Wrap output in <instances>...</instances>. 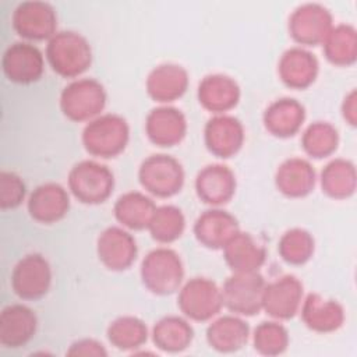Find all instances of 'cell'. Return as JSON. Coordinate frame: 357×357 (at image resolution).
I'll use <instances>...</instances> for the list:
<instances>
[{
    "label": "cell",
    "mask_w": 357,
    "mask_h": 357,
    "mask_svg": "<svg viewBox=\"0 0 357 357\" xmlns=\"http://www.w3.org/2000/svg\"><path fill=\"white\" fill-rule=\"evenodd\" d=\"M45 57L57 75L77 78L91 67L92 47L79 32L57 31L47 40Z\"/></svg>",
    "instance_id": "1"
},
{
    "label": "cell",
    "mask_w": 357,
    "mask_h": 357,
    "mask_svg": "<svg viewBox=\"0 0 357 357\" xmlns=\"http://www.w3.org/2000/svg\"><path fill=\"white\" fill-rule=\"evenodd\" d=\"M85 151L96 158L110 159L119 156L128 145L130 126L116 113H105L88 121L81 135Z\"/></svg>",
    "instance_id": "2"
},
{
    "label": "cell",
    "mask_w": 357,
    "mask_h": 357,
    "mask_svg": "<svg viewBox=\"0 0 357 357\" xmlns=\"http://www.w3.org/2000/svg\"><path fill=\"white\" fill-rule=\"evenodd\" d=\"M141 282L156 296H170L184 283V265L180 255L169 247L151 250L139 266Z\"/></svg>",
    "instance_id": "3"
},
{
    "label": "cell",
    "mask_w": 357,
    "mask_h": 357,
    "mask_svg": "<svg viewBox=\"0 0 357 357\" xmlns=\"http://www.w3.org/2000/svg\"><path fill=\"white\" fill-rule=\"evenodd\" d=\"M105 86L95 78H78L66 85L60 93V110L71 121H91L106 106Z\"/></svg>",
    "instance_id": "4"
},
{
    "label": "cell",
    "mask_w": 357,
    "mask_h": 357,
    "mask_svg": "<svg viewBox=\"0 0 357 357\" xmlns=\"http://www.w3.org/2000/svg\"><path fill=\"white\" fill-rule=\"evenodd\" d=\"M70 192L82 204L98 205L109 199L114 190V174L96 160H81L68 172Z\"/></svg>",
    "instance_id": "5"
},
{
    "label": "cell",
    "mask_w": 357,
    "mask_h": 357,
    "mask_svg": "<svg viewBox=\"0 0 357 357\" xmlns=\"http://www.w3.org/2000/svg\"><path fill=\"white\" fill-rule=\"evenodd\" d=\"M184 180L185 173L183 165L167 153L149 155L138 169L141 187L158 198H170L178 194L184 185Z\"/></svg>",
    "instance_id": "6"
},
{
    "label": "cell",
    "mask_w": 357,
    "mask_h": 357,
    "mask_svg": "<svg viewBox=\"0 0 357 357\" xmlns=\"http://www.w3.org/2000/svg\"><path fill=\"white\" fill-rule=\"evenodd\" d=\"M177 307L187 319L195 322L211 321L223 308L222 290L212 279L191 278L178 289Z\"/></svg>",
    "instance_id": "7"
},
{
    "label": "cell",
    "mask_w": 357,
    "mask_h": 357,
    "mask_svg": "<svg viewBox=\"0 0 357 357\" xmlns=\"http://www.w3.org/2000/svg\"><path fill=\"white\" fill-rule=\"evenodd\" d=\"M264 276L257 272H233L220 287L223 307L240 317H252L262 310Z\"/></svg>",
    "instance_id": "8"
},
{
    "label": "cell",
    "mask_w": 357,
    "mask_h": 357,
    "mask_svg": "<svg viewBox=\"0 0 357 357\" xmlns=\"http://www.w3.org/2000/svg\"><path fill=\"white\" fill-rule=\"evenodd\" d=\"M331 11L319 3H304L289 17V35L301 47L322 45L333 28Z\"/></svg>",
    "instance_id": "9"
},
{
    "label": "cell",
    "mask_w": 357,
    "mask_h": 357,
    "mask_svg": "<svg viewBox=\"0 0 357 357\" xmlns=\"http://www.w3.org/2000/svg\"><path fill=\"white\" fill-rule=\"evenodd\" d=\"M52 284V268L39 252L24 255L13 268L11 289L21 300L36 301L45 297Z\"/></svg>",
    "instance_id": "10"
},
{
    "label": "cell",
    "mask_w": 357,
    "mask_h": 357,
    "mask_svg": "<svg viewBox=\"0 0 357 357\" xmlns=\"http://www.w3.org/2000/svg\"><path fill=\"white\" fill-rule=\"evenodd\" d=\"M11 24L26 40H49L57 32V13L50 3L28 0L15 7Z\"/></svg>",
    "instance_id": "11"
},
{
    "label": "cell",
    "mask_w": 357,
    "mask_h": 357,
    "mask_svg": "<svg viewBox=\"0 0 357 357\" xmlns=\"http://www.w3.org/2000/svg\"><path fill=\"white\" fill-rule=\"evenodd\" d=\"M304 286L294 275H283L265 284L262 310L276 321L291 319L301 307Z\"/></svg>",
    "instance_id": "12"
},
{
    "label": "cell",
    "mask_w": 357,
    "mask_h": 357,
    "mask_svg": "<svg viewBox=\"0 0 357 357\" xmlns=\"http://www.w3.org/2000/svg\"><path fill=\"white\" fill-rule=\"evenodd\" d=\"M1 68L8 81L32 84L43 75L45 56L38 46L29 42H15L4 50Z\"/></svg>",
    "instance_id": "13"
},
{
    "label": "cell",
    "mask_w": 357,
    "mask_h": 357,
    "mask_svg": "<svg viewBox=\"0 0 357 357\" xmlns=\"http://www.w3.org/2000/svg\"><path fill=\"white\" fill-rule=\"evenodd\" d=\"M245 139L243 123L231 114H215L204 128V144L216 158L229 159L240 152Z\"/></svg>",
    "instance_id": "14"
},
{
    "label": "cell",
    "mask_w": 357,
    "mask_h": 357,
    "mask_svg": "<svg viewBox=\"0 0 357 357\" xmlns=\"http://www.w3.org/2000/svg\"><path fill=\"white\" fill-rule=\"evenodd\" d=\"M96 254L105 268L121 272L134 264L138 247L134 236L123 226H109L96 240Z\"/></svg>",
    "instance_id": "15"
},
{
    "label": "cell",
    "mask_w": 357,
    "mask_h": 357,
    "mask_svg": "<svg viewBox=\"0 0 357 357\" xmlns=\"http://www.w3.org/2000/svg\"><path fill=\"white\" fill-rule=\"evenodd\" d=\"M187 128L184 113L174 106L153 107L145 117V134L153 145L160 148L178 145L184 139Z\"/></svg>",
    "instance_id": "16"
},
{
    "label": "cell",
    "mask_w": 357,
    "mask_h": 357,
    "mask_svg": "<svg viewBox=\"0 0 357 357\" xmlns=\"http://www.w3.org/2000/svg\"><path fill=\"white\" fill-rule=\"evenodd\" d=\"M197 197L206 205L222 206L231 201L236 194L237 180L234 172L222 163L202 167L195 177Z\"/></svg>",
    "instance_id": "17"
},
{
    "label": "cell",
    "mask_w": 357,
    "mask_h": 357,
    "mask_svg": "<svg viewBox=\"0 0 357 357\" xmlns=\"http://www.w3.org/2000/svg\"><path fill=\"white\" fill-rule=\"evenodd\" d=\"M238 230L240 226L236 216L220 206L204 211L192 227L197 241L209 250H222Z\"/></svg>",
    "instance_id": "18"
},
{
    "label": "cell",
    "mask_w": 357,
    "mask_h": 357,
    "mask_svg": "<svg viewBox=\"0 0 357 357\" xmlns=\"http://www.w3.org/2000/svg\"><path fill=\"white\" fill-rule=\"evenodd\" d=\"M319 73V61L314 53L301 46L284 50L278 63V75L290 89H307Z\"/></svg>",
    "instance_id": "19"
},
{
    "label": "cell",
    "mask_w": 357,
    "mask_h": 357,
    "mask_svg": "<svg viewBox=\"0 0 357 357\" xmlns=\"http://www.w3.org/2000/svg\"><path fill=\"white\" fill-rule=\"evenodd\" d=\"M197 98L205 110L213 114H225L238 105L241 89L230 75L209 74L199 81Z\"/></svg>",
    "instance_id": "20"
},
{
    "label": "cell",
    "mask_w": 357,
    "mask_h": 357,
    "mask_svg": "<svg viewBox=\"0 0 357 357\" xmlns=\"http://www.w3.org/2000/svg\"><path fill=\"white\" fill-rule=\"evenodd\" d=\"M26 206L35 222L42 225L57 223L68 213L70 195L59 183H43L31 192Z\"/></svg>",
    "instance_id": "21"
},
{
    "label": "cell",
    "mask_w": 357,
    "mask_h": 357,
    "mask_svg": "<svg viewBox=\"0 0 357 357\" xmlns=\"http://www.w3.org/2000/svg\"><path fill=\"white\" fill-rule=\"evenodd\" d=\"M190 77L187 70L174 63H163L153 67L145 81L148 96L162 105L180 99L188 89Z\"/></svg>",
    "instance_id": "22"
},
{
    "label": "cell",
    "mask_w": 357,
    "mask_h": 357,
    "mask_svg": "<svg viewBox=\"0 0 357 357\" xmlns=\"http://www.w3.org/2000/svg\"><path fill=\"white\" fill-rule=\"evenodd\" d=\"M301 321L317 333H332L340 329L346 319L343 305L332 298H325L318 293H308L300 307Z\"/></svg>",
    "instance_id": "23"
},
{
    "label": "cell",
    "mask_w": 357,
    "mask_h": 357,
    "mask_svg": "<svg viewBox=\"0 0 357 357\" xmlns=\"http://www.w3.org/2000/svg\"><path fill=\"white\" fill-rule=\"evenodd\" d=\"M38 318L24 304H10L0 314V343L8 349L25 346L36 333Z\"/></svg>",
    "instance_id": "24"
},
{
    "label": "cell",
    "mask_w": 357,
    "mask_h": 357,
    "mask_svg": "<svg viewBox=\"0 0 357 357\" xmlns=\"http://www.w3.org/2000/svg\"><path fill=\"white\" fill-rule=\"evenodd\" d=\"M317 173L310 160L289 158L283 160L275 173V185L287 198H304L314 190Z\"/></svg>",
    "instance_id": "25"
},
{
    "label": "cell",
    "mask_w": 357,
    "mask_h": 357,
    "mask_svg": "<svg viewBox=\"0 0 357 357\" xmlns=\"http://www.w3.org/2000/svg\"><path fill=\"white\" fill-rule=\"evenodd\" d=\"M305 121V107L294 98L273 100L262 114L265 130L278 138L296 135Z\"/></svg>",
    "instance_id": "26"
},
{
    "label": "cell",
    "mask_w": 357,
    "mask_h": 357,
    "mask_svg": "<svg viewBox=\"0 0 357 357\" xmlns=\"http://www.w3.org/2000/svg\"><path fill=\"white\" fill-rule=\"evenodd\" d=\"M222 250L225 262L231 272H257L266 259L265 247L252 234L241 230Z\"/></svg>",
    "instance_id": "27"
},
{
    "label": "cell",
    "mask_w": 357,
    "mask_h": 357,
    "mask_svg": "<svg viewBox=\"0 0 357 357\" xmlns=\"http://www.w3.org/2000/svg\"><path fill=\"white\" fill-rule=\"evenodd\" d=\"M206 342L218 353H234L241 350L250 339V325L236 314H227L213 319L206 328Z\"/></svg>",
    "instance_id": "28"
},
{
    "label": "cell",
    "mask_w": 357,
    "mask_h": 357,
    "mask_svg": "<svg viewBox=\"0 0 357 357\" xmlns=\"http://www.w3.org/2000/svg\"><path fill=\"white\" fill-rule=\"evenodd\" d=\"M156 209L153 199L141 191H127L121 194L113 206L116 220L128 230H144Z\"/></svg>",
    "instance_id": "29"
},
{
    "label": "cell",
    "mask_w": 357,
    "mask_h": 357,
    "mask_svg": "<svg viewBox=\"0 0 357 357\" xmlns=\"http://www.w3.org/2000/svg\"><path fill=\"white\" fill-rule=\"evenodd\" d=\"M194 329L185 317L166 315L152 328L153 344L165 353H181L190 347Z\"/></svg>",
    "instance_id": "30"
},
{
    "label": "cell",
    "mask_w": 357,
    "mask_h": 357,
    "mask_svg": "<svg viewBox=\"0 0 357 357\" xmlns=\"http://www.w3.org/2000/svg\"><path fill=\"white\" fill-rule=\"evenodd\" d=\"M319 183L322 192L333 199H347L356 192L357 174L351 160L344 158L332 159L321 172Z\"/></svg>",
    "instance_id": "31"
},
{
    "label": "cell",
    "mask_w": 357,
    "mask_h": 357,
    "mask_svg": "<svg viewBox=\"0 0 357 357\" xmlns=\"http://www.w3.org/2000/svg\"><path fill=\"white\" fill-rule=\"evenodd\" d=\"M325 59L337 67L353 66L357 60V31L350 24L333 25L322 43Z\"/></svg>",
    "instance_id": "32"
},
{
    "label": "cell",
    "mask_w": 357,
    "mask_h": 357,
    "mask_svg": "<svg viewBox=\"0 0 357 357\" xmlns=\"http://www.w3.org/2000/svg\"><path fill=\"white\" fill-rule=\"evenodd\" d=\"M106 336L113 347L123 351H132L146 343L148 326L138 317L121 315L109 324Z\"/></svg>",
    "instance_id": "33"
},
{
    "label": "cell",
    "mask_w": 357,
    "mask_h": 357,
    "mask_svg": "<svg viewBox=\"0 0 357 357\" xmlns=\"http://www.w3.org/2000/svg\"><path fill=\"white\" fill-rule=\"evenodd\" d=\"M337 128L329 121L311 123L301 135V148L312 159H324L333 155L339 146Z\"/></svg>",
    "instance_id": "34"
},
{
    "label": "cell",
    "mask_w": 357,
    "mask_h": 357,
    "mask_svg": "<svg viewBox=\"0 0 357 357\" xmlns=\"http://www.w3.org/2000/svg\"><path fill=\"white\" fill-rule=\"evenodd\" d=\"M151 237L160 244H170L178 240L185 230V216L174 205L156 206L148 225Z\"/></svg>",
    "instance_id": "35"
},
{
    "label": "cell",
    "mask_w": 357,
    "mask_h": 357,
    "mask_svg": "<svg viewBox=\"0 0 357 357\" xmlns=\"http://www.w3.org/2000/svg\"><path fill=\"white\" fill-rule=\"evenodd\" d=\"M315 251V240L312 234L301 227L286 230L278 243V252L280 258L289 265L307 264Z\"/></svg>",
    "instance_id": "36"
},
{
    "label": "cell",
    "mask_w": 357,
    "mask_h": 357,
    "mask_svg": "<svg viewBox=\"0 0 357 357\" xmlns=\"http://www.w3.org/2000/svg\"><path fill=\"white\" fill-rule=\"evenodd\" d=\"M290 343L289 331L279 321H264L254 329L252 344L257 353L268 357L283 354Z\"/></svg>",
    "instance_id": "37"
},
{
    "label": "cell",
    "mask_w": 357,
    "mask_h": 357,
    "mask_svg": "<svg viewBox=\"0 0 357 357\" xmlns=\"http://www.w3.org/2000/svg\"><path fill=\"white\" fill-rule=\"evenodd\" d=\"M26 195L24 180L14 172L0 173V206L3 211L18 208Z\"/></svg>",
    "instance_id": "38"
},
{
    "label": "cell",
    "mask_w": 357,
    "mask_h": 357,
    "mask_svg": "<svg viewBox=\"0 0 357 357\" xmlns=\"http://www.w3.org/2000/svg\"><path fill=\"white\" fill-rule=\"evenodd\" d=\"M67 356H85V357H105L107 356V350L105 349V346L91 337H84L79 340H75L70 349L67 350Z\"/></svg>",
    "instance_id": "39"
},
{
    "label": "cell",
    "mask_w": 357,
    "mask_h": 357,
    "mask_svg": "<svg viewBox=\"0 0 357 357\" xmlns=\"http://www.w3.org/2000/svg\"><path fill=\"white\" fill-rule=\"evenodd\" d=\"M342 116L344 121L354 127L357 123V93L356 89H351L343 99L342 103Z\"/></svg>",
    "instance_id": "40"
}]
</instances>
